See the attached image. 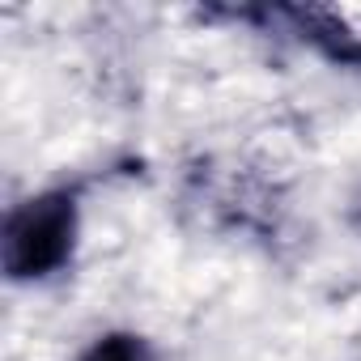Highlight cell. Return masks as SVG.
I'll return each mask as SVG.
<instances>
[{
  "mask_svg": "<svg viewBox=\"0 0 361 361\" xmlns=\"http://www.w3.org/2000/svg\"><path fill=\"white\" fill-rule=\"evenodd\" d=\"M73 234H77V209L68 196L56 192V196H39V200L22 204L5 226L9 276L30 281V276L56 272L73 251Z\"/></svg>",
  "mask_w": 361,
  "mask_h": 361,
  "instance_id": "cell-1",
  "label": "cell"
},
{
  "mask_svg": "<svg viewBox=\"0 0 361 361\" xmlns=\"http://www.w3.org/2000/svg\"><path fill=\"white\" fill-rule=\"evenodd\" d=\"M81 361H145V348H140L132 336H106V340H98Z\"/></svg>",
  "mask_w": 361,
  "mask_h": 361,
  "instance_id": "cell-2",
  "label": "cell"
}]
</instances>
